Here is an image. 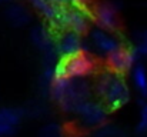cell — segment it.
<instances>
[{
  "label": "cell",
  "instance_id": "cell-7",
  "mask_svg": "<svg viewBox=\"0 0 147 137\" xmlns=\"http://www.w3.org/2000/svg\"><path fill=\"white\" fill-rule=\"evenodd\" d=\"M93 19L96 26L103 30L116 32L119 29V10L114 3H100L93 10Z\"/></svg>",
  "mask_w": 147,
  "mask_h": 137
},
{
  "label": "cell",
  "instance_id": "cell-21",
  "mask_svg": "<svg viewBox=\"0 0 147 137\" xmlns=\"http://www.w3.org/2000/svg\"><path fill=\"white\" fill-rule=\"evenodd\" d=\"M51 1H54L57 4H69V0H51Z\"/></svg>",
  "mask_w": 147,
  "mask_h": 137
},
{
  "label": "cell",
  "instance_id": "cell-4",
  "mask_svg": "<svg viewBox=\"0 0 147 137\" xmlns=\"http://www.w3.org/2000/svg\"><path fill=\"white\" fill-rule=\"evenodd\" d=\"M90 94H92V89L84 79H71L66 94L57 104L63 111L74 114L76 109L83 101L90 99Z\"/></svg>",
  "mask_w": 147,
  "mask_h": 137
},
{
  "label": "cell",
  "instance_id": "cell-22",
  "mask_svg": "<svg viewBox=\"0 0 147 137\" xmlns=\"http://www.w3.org/2000/svg\"><path fill=\"white\" fill-rule=\"evenodd\" d=\"M142 97H143V99H144V100L147 101V89L143 91V93H142Z\"/></svg>",
  "mask_w": 147,
  "mask_h": 137
},
{
  "label": "cell",
  "instance_id": "cell-23",
  "mask_svg": "<svg viewBox=\"0 0 147 137\" xmlns=\"http://www.w3.org/2000/svg\"><path fill=\"white\" fill-rule=\"evenodd\" d=\"M1 1H3V0H0V3H1Z\"/></svg>",
  "mask_w": 147,
  "mask_h": 137
},
{
  "label": "cell",
  "instance_id": "cell-9",
  "mask_svg": "<svg viewBox=\"0 0 147 137\" xmlns=\"http://www.w3.org/2000/svg\"><path fill=\"white\" fill-rule=\"evenodd\" d=\"M90 40H92L93 47L100 54H104V56H109L110 53H113L114 50H117L121 46L120 40L117 37L109 34L107 30H103L100 27L93 29L90 32Z\"/></svg>",
  "mask_w": 147,
  "mask_h": 137
},
{
  "label": "cell",
  "instance_id": "cell-12",
  "mask_svg": "<svg viewBox=\"0 0 147 137\" xmlns=\"http://www.w3.org/2000/svg\"><path fill=\"white\" fill-rule=\"evenodd\" d=\"M30 3L40 13V16H43L51 26L56 23L59 13L61 10V6H63V4H57L51 0H30Z\"/></svg>",
  "mask_w": 147,
  "mask_h": 137
},
{
  "label": "cell",
  "instance_id": "cell-17",
  "mask_svg": "<svg viewBox=\"0 0 147 137\" xmlns=\"http://www.w3.org/2000/svg\"><path fill=\"white\" fill-rule=\"evenodd\" d=\"M134 39L137 42L134 49L139 53V56L140 57L147 56V30H140V32L134 33Z\"/></svg>",
  "mask_w": 147,
  "mask_h": 137
},
{
  "label": "cell",
  "instance_id": "cell-2",
  "mask_svg": "<svg viewBox=\"0 0 147 137\" xmlns=\"http://www.w3.org/2000/svg\"><path fill=\"white\" fill-rule=\"evenodd\" d=\"M90 20H92V16L89 13L71 4H63L53 27L59 30H70L83 36L90 29Z\"/></svg>",
  "mask_w": 147,
  "mask_h": 137
},
{
  "label": "cell",
  "instance_id": "cell-6",
  "mask_svg": "<svg viewBox=\"0 0 147 137\" xmlns=\"http://www.w3.org/2000/svg\"><path fill=\"white\" fill-rule=\"evenodd\" d=\"M139 59L140 56L134 47H126L121 45L117 50L106 56V63L109 70L123 76L133 69V66L139 61Z\"/></svg>",
  "mask_w": 147,
  "mask_h": 137
},
{
  "label": "cell",
  "instance_id": "cell-10",
  "mask_svg": "<svg viewBox=\"0 0 147 137\" xmlns=\"http://www.w3.org/2000/svg\"><path fill=\"white\" fill-rule=\"evenodd\" d=\"M30 40L43 54L57 51L56 50V37L46 26H36L30 32Z\"/></svg>",
  "mask_w": 147,
  "mask_h": 137
},
{
  "label": "cell",
  "instance_id": "cell-20",
  "mask_svg": "<svg viewBox=\"0 0 147 137\" xmlns=\"http://www.w3.org/2000/svg\"><path fill=\"white\" fill-rule=\"evenodd\" d=\"M17 127H13V126H7L4 123H0V137H11L14 136Z\"/></svg>",
  "mask_w": 147,
  "mask_h": 137
},
{
  "label": "cell",
  "instance_id": "cell-3",
  "mask_svg": "<svg viewBox=\"0 0 147 137\" xmlns=\"http://www.w3.org/2000/svg\"><path fill=\"white\" fill-rule=\"evenodd\" d=\"M57 67L70 79H84L94 73L96 60L87 53V50H84L69 57H59Z\"/></svg>",
  "mask_w": 147,
  "mask_h": 137
},
{
  "label": "cell",
  "instance_id": "cell-1",
  "mask_svg": "<svg viewBox=\"0 0 147 137\" xmlns=\"http://www.w3.org/2000/svg\"><path fill=\"white\" fill-rule=\"evenodd\" d=\"M94 90L106 109L110 111L121 109L130 100V89L123 76L111 70H106L98 74Z\"/></svg>",
  "mask_w": 147,
  "mask_h": 137
},
{
  "label": "cell",
  "instance_id": "cell-11",
  "mask_svg": "<svg viewBox=\"0 0 147 137\" xmlns=\"http://www.w3.org/2000/svg\"><path fill=\"white\" fill-rule=\"evenodd\" d=\"M6 20L14 27H23L32 22V14L22 4H10L4 11Z\"/></svg>",
  "mask_w": 147,
  "mask_h": 137
},
{
  "label": "cell",
  "instance_id": "cell-16",
  "mask_svg": "<svg viewBox=\"0 0 147 137\" xmlns=\"http://www.w3.org/2000/svg\"><path fill=\"white\" fill-rule=\"evenodd\" d=\"M64 132L63 127L57 123H49L46 126H43L39 132V137H63Z\"/></svg>",
  "mask_w": 147,
  "mask_h": 137
},
{
  "label": "cell",
  "instance_id": "cell-19",
  "mask_svg": "<svg viewBox=\"0 0 147 137\" xmlns=\"http://www.w3.org/2000/svg\"><path fill=\"white\" fill-rule=\"evenodd\" d=\"M69 4H71V6H74V7H77V9L86 11V13H89L90 16H93V11L89 9L87 0H69Z\"/></svg>",
  "mask_w": 147,
  "mask_h": 137
},
{
  "label": "cell",
  "instance_id": "cell-13",
  "mask_svg": "<svg viewBox=\"0 0 147 137\" xmlns=\"http://www.w3.org/2000/svg\"><path fill=\"white\" fill-rule=\"evenodd\" d=\"M24 114H26L24 110L19 107H1L0 109V123L17 127L22 123Z\"/></svg>",
  "mask_w": 147,
  "mask_h": 137
},
{
  "label": "cell",
  "instance_id": "cell-8",
  "mask_svg": "<svg viewBox=\"0 0 147 137\" xmlns=\"http://www.w3.org/2000/svg\"><path fill=\"white\" fill-rule=\"evenodd\" d=\"M56 50L60 57H69L84 51L86 45L80 34L70 30H63V33L56 37Z\"/></svg>",
  "mask_w": 147,
  "mask_h": 137
},
{
  "label": "cell",
  "instance_id": "cell-18",
  "mask_svg": "<svg viewBox=\"0 0 147 137\" xmlns=\"http://www.w3.org/2000/svg\"><path fill=\"white\" fill-rule=\"evenodd\" d=\"M140 106H142V110H140V120L137 123V133L143 134V133H147V101L143 99L140 100Z\"/></svg>",
  "mask_w": 147,
  "mask_h": 137
},
{
  "label": "cell",
  "instance_id": "cell-5",
  "mask_svg": "<svg viewBox=\"0 0 147 137\" xmlns=\"http://www.w3.org/2000/svg\"><path fill=\"white\" fill-rule=\"evenodd\" d=\"M79 121L87 129H97L98 126L107 121V109L103 103L93 100L83 101L74 111Z\"/></svg>",
  "mask_w": 147,
  "mask_h": 137
},
{
  "label": "cell",
  "instance_id": "cell-15",
  "mask_svg": "<svg viewBox=\"0 0 147 137\" xmlns=\"http://www.w3.org/2000/svg\"><path fill=\"white\" fill-rule=\"evenodd\" d=\"M93 137H126V133L114 124H101L94 130Z\"/></svg>",
  "mask_w": 147,
  "mask_h": 137
},
{
  "label": "cell",
  "instance_id": "cell-14",
  "mask_svg": "<svg viewBox=\"0 0 147 137\" xmlns=\"http://www.w3.org/2000/svg\"><path fill=\"white\" fill-rule=\"evenodd\" d=\"M131 79L140 94L147 89V70L142 63H136L131 69Z\"/></svg>",
  "mask_w": 147,
  "mask_h": 137
}]
</instances>
